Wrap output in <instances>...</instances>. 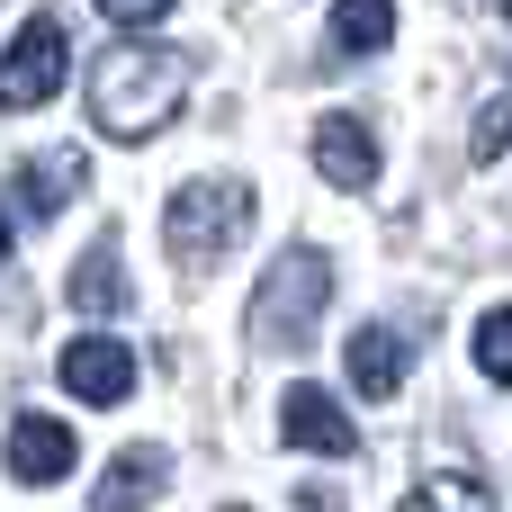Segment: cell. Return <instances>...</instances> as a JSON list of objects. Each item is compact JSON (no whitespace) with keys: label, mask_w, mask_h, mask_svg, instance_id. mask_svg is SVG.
I'll use <instances>...</instances> for the list:
<instances>
[{"label":"cell","mask_w":512,"mask_h":512,"mask_svg":"<svg viewBox=\"0 0 512 512\" xmlns=\"http://www.w3.org/2000/svg\"><path fill=\"white\" fill-rule=\"evenodd\" d=\"M396 512H495V486L468 477V468H441V477H423Z\"/></svg>","instance_id":"14"},{"label":"cell","mask_w":512,"mask_h":512,"mask_svg":"<svg viewBox=\"0 0 512 512\" xmlns=\"http://www.w3.org/2000/svg\"><path fill=\"white\" fill-rule=\"evenodd\" d=\"M162 486H171V450L135 441V450H117V459L99 468V486H90V512H144Z\"/></svg>","instance_id":"8"},{"label":"cell","mask_w":512,"mask_h":512,"mask_svg":"<svg viewBox=\"0 0 512 512\" xmlns=\"http://www.w3.org/2000/svg\"><path fill=\"white\" fill-rule=\"evenodd\" d=\"M0 459H9L18 486H54V477H72V432L54 414H18L9 441H0Z\"/></svg>","instance_id":"9"},{"label":"cell","mask_w":512,"mask_h":512,"mask_svg":"<svg viewBox=\"0 0 512 512\" xmlns=\"http://www.w3.org/2000/svg\"><path fill=\"white\" fill-rule=\"evenodd\" d=\"M387 36H396V0H333L324 54L333 63H360V54H387Z\"/></svg>","instance_id":"10"},{"label":"cell","mask_w":512,"mask_h":512,"mask_svg":"<svg viewBox=\"0 0 512 512\" xmlns=\"http://www.w3.org/2000/svg\"><path fill=\"white\" fill-rule=\"evenodd\" d=\"M504 144H512V99H486V108H477V135H468V153H477V162H495Z\"/></svg>","instance_id":"16"},{"label":"cell","mask_w":512,"mask_h":512,"mask_svg":"<svg viewBox=\"0 0 512 512\" xmlns=\"http://www.w3.org/2000/svg\"><path fill=\"white\" fill-rule=\"evenodd\" d=\"M297 512H342V495H315V486H297Z\"/></svg>","instance_id":"18"},{"label":"cell","mask_w":512,"mask_h":512,"mask_svg":"<svg viewBox=\"0 0 512 512\" xmlns=\"http://www.w3.org/2000/svg\"><path fill=\"white\" fill-rule=\"evenodd\" d=\"M0 270H9V216H0Z\"/></svg>","instance_id":"19"},{"label":"cell","mask_w":512,"mask_h":512,"mask_svg":"<svg viewBox=\"0 0 512 512\" xmlns=\"http://www.w3.org/2000/svg\"><path fill=\"white\" fill-rule=\"evenodd\" d=\"M477 369H486L495 387H512V306H495V315L477 324Z\"/></svg>","instance_id":"15"},{"label":"cell","mask_w":512,"mask_h":512,"mask_svg":"<svg viewBox=\"0 0 512 512\" xmlns=\"http://www.w3.org/2000/svg\"><path fill=\"white\" fill-rule=\"evenodd\" d=\"M225 512H243V504H225Z\"/></svg>","instance_id":"21"},{"label":"cell","mask_w":512,"mask_h":512,"mask_svg":"<svg viewBox=\"0 0 512 512\" xmlns=\"http://www.w3.org/2000/svg\"><path fill=\"white\" fill-rule=\"evenodd\" d=\"M63 54H72V45H63V18H45V9H36V18L0 45V117L45 108V99L63 90Z\"/></svg>","instance_id":"4"},{"label":"cell","mask_w":512,"mask_h":512,"mask_svg":"<svg viewBox=\"0 0 512 512\" xmlns=\"http://www.w3.org/2000/svg\"><path fill=\"white\" fill-rule=\"evenodd\" d=\"M351 387H360L369 405H387V396L405 387V333L360 324V333H351Z\"/></svg>","instance_id":"11"},{"label":"cell","mask_w":512,"mask_h":512,"mask_svg":"<svg viewBox=\"0 0 512 512\" xmlns=\"http://www.w3.org/2000/svg\"><path fill=\"white\" fill-rule=\"evenodd\" d=\"M99 18H117V27H153V18H171V0H99Z\"/></svg>","instance_id":"17"},{"label":"cell","mask_w":512,"mask_h":512,"mask_svg":"<svg viewBox=\"0 0 512 512\" xmlns=\"http://www.w3.org/2000/svg\"><path fill=\"white\" fill-rule=\"evenodd\" d=\"M333 306V270H324V252H279L270 270H261V288H252V306H243V333L261 342V351H297V342H315V315Z\"/></svg>","instance_id":"2"},{"label":"cell","mask_w":512,"mask_h":512,"mask_svg":"<svg viewBox=\"0 0 512 512\" xmlns=\"http://www.w3.org/2000/svg\"><path fill=\"white\" fill-rule=\"evenodd\" d=\"M180 99H189V72H180V54L171 45H108L99 63H90V126L99 135H117V144H144V135H162L171 117H180Z\"/></svg>","instance_id":"1"},{"label":"cell","mask_w":512,"mask_h":512,"mask_svg":"<svg viewBox=\"0 0 512 512\" xmlns=\"http://www.w3.org/2000/svg\"><path fill=\"white\" fill-rule=\"evenodd\" d=\"M243 234H252V189H243V180H189V189H171V207H162V252H171L180 270H216Z\"/></svg>","instance_id":"3"},{"label":"cell","mask_w":512,"mask_h":512,"mask_svg":"<svg viewBox=\"0 0 512 512\" xmlns=\"http://www.w3.org/2000/svg\"><path fill=\"white\" fill-rule=\"evenodd\" d=\"M315 171H324L333 189H369V180H378V135H369V117H351V108L315 117Z\"/></svg>","instance_id":"7"},{"label":"cell","mask_w":512,"mask_h":512,"mask_svg":"<svg viewBox=\"0 0 512 512\" xmlns=\"http://www.w3.org/2000/svg\"><path fill=\"white\" fill-rule=\"evenodd\" d=\"M279 441L288 450H315V459H360V423L324 387H288L279 396Z\"/></svg>","instance_id":"5"},{"label":"cell","mask_w":512,"mask_h":512,"mask_svg":"<svg viewBox=\"0 0 512 512\" xmlns=\"http://www.w3.org/2000/svg\"><path fill=\"white\" fill-rule=\"evenodd\" d=\"M81 171H90L81 153H36V162H18V207H27L36 225H45V216H63V207H72V189H81Z\"/></svg>","instance_id":"12"},{"label":"cell","mask_w":512,"mask_h":512,"mask_svg":"<svg viewBox=\"0 0 512 512\" xmlns=\"http://www.w3.org/2000/svg\"><path fill=\"white\" fill-rule=\"evenodd\" d=\"M504 18H512V0H504Z\"/></svg>","instance_id":"20"},{"label":"cell","mask_w":512,"mask_h":512,"mask_svg":"<svg viewBox=\"0 0 512 512\" xmlns=\"http://www.w3.org/2000/svg\"><path fill=\"white\" fill-rule=\"evenodd\" d=\"M63 396H81V405H126V396H135V351L108 342V333L63 342Z\"/></svg>","instance_id":"6"},{"label":"cell","mask_w":512,"mask_h":512,"mask_svg":"<svg viewBox=\"0 0 512 512\" xmlns=\"http://www.w3.org/2000/svg\"><path fill=\"white\" fill-rule=\"evenodd\" d=\"M72 306L81 315H126V270H117V243H90L72 261Z\"/></svg>","instance_id":"13"}]
</instances>
